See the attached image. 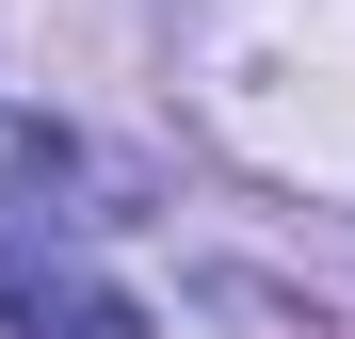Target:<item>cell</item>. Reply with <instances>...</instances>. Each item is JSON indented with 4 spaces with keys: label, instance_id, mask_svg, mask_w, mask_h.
<instances>
[{
    "label": "cell",
    "instance_id": "obj_1",
    "mask_svg": "<svg viewBox=\"0 0 355 339\" xmlns=\"http://www.w3.org/2000/svg\"><path fill=\"white\" fill-rule=\"evenodd\" d=\"M178 113L243 178L355 210V0H178Z\"/></svg>",
    "mask_w": 355,
    "mask_h": 339
},
{
    "label": "cell",
    "instance_id": "obj_2",
    "mask_svg": "<svg viewBox=\"0 0 355 339\" xmlns=\"http://www.w3.org/2000/svg\"><path fill=\"white\" fill-rule=\"evenodd\" d=\"M0 339H146V307L81 259H0Z\"/></svg>",
    "mask_w": 355,
    "mask_h": 339
}]
</instances>
